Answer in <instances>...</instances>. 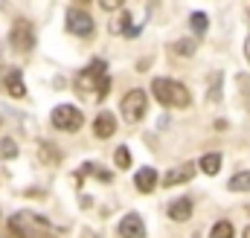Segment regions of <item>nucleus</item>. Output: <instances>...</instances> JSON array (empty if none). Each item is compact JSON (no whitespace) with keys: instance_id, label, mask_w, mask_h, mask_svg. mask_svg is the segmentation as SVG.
Segmentation results:
<instances>
[{"instance_id":"obj_8","label":"nucleus","mask_w":250,"mask_h":238,"mask_svg":"<svg viewBox=\"0 0 250 238\" xmlns=\"http://www.w3.org/2000/svg\"><path fill=\"white\" fill-rule=\"evenodd\" d=\"M117 230H120L123 238H146V224H143V218L137 212H128L123 221H120Z\"/></svg>"},{"instance_id":"obj_18","label":"nucleus","mask_w":250,"mask_h":238,"mask_svg":"<svg viewBox=\"0 0 250 238\" xmlns=\"http://www.w3.org/2000/svg\"><path fill=\"white\" fill-rule=\"evenodd\" d=\"M233 236H236V230H233L230 221H218V224L209 230V238H233Z\"/></svg>"},{"instance_id":"obj_21","label":"nucleus","mask_w":250,"mask_h":238,"mask_svg":"<svg viewBox=\"0 0 250 238\" xmlns=\"http://www.w3.org/2000/svg\"><path fill=\"white\" fill-rule=\"evenodd\" d=\"M128 26H131V15H128V12H123L117 20H111V26H108V29H111V32H125Z\"/></svg>"},{"instance_id":"obj_26","label":"nucleus","mask_w":250,"mask_h":238,"mask_svg":"<svg viewBox=\"0 0 250 238\" xmlns=\"http://www.w3.org/2000/svg\"><path fill=\"white\" fill-rule=\"evenodd\" d=\"M41 238H56V236H50V233H47V236H41Z\"/></svg>"},{"instance_id":"obj_24","label":"nucleus","mask_w":250,"mask_h":238,"mask_svg":"<svg viewBox=\"0 0 250 238\" xmlns=\"http://www.w3.org/2000/svg\"><path fill=\"white\" fill-rule=\"evenodd\" d=\"M245 53H248V59H250V38H248V47H245Z\"/></svg>"},{"instance_id":"obj_11","label":"nucleus","mask_w":250,"mask_h":238,"mask_svg":"<svg viewBox=\"0 0 250 238\" xmlns=\"http://www.w3.org/2000/svg\"><path fill=\"white\" fill-rule=\"evenodd\" d=\"M169 218L172 221H189L192 218V200L189 198H178L169 203Z\"/></svg>"},{"instance_id":"obj_17","label":"nucleus","mask_w":250,"mask_h":238,"mask_svg":"<svg viewBox=\"0 0 250 238\" xmlns=\"http://www.w3.org/2000/svg\"><path fill=\"white\" fill-rule=\"evenodd\" d=\"M18 157V145L12 137H3L0 139V160H15Z\"/></svg>"},{"instance_id":"obj_10","label":"nucleus","mask_w":250,"mask_h":238,"mask_svg":"<svg viewBox=\"0 0 250 238\" xmlns=\"http://www.w3.org/2000/svg\"><path fill=\"white\" fill-rule=\"evenodd\" d=\"M114 131H117V119H114V114H99V117H96V122H93V134H96L99 139L114 137Z\"/></svg>"},{"instance_id":"obj_14","label":"nucleus","mask_w":250,"mask_h":238,"mask_svg":"<svg viewBox=\"0 0 250 238\" xmlns=\"http://www.w3.org/2000/svg\"><path fill=\"white\" fill-rule=\"evenodd\" d=\"M201 172L209 175V178L218 175V172H221V154H215V151H212V154H204V157H201Z\"/></svg>"},{"instance_id":"obj_6","label":"nucleus","mask_w":250,"mask_h":238,"mask_svg":"<svg viewBox=\"0 0 250 238\" xmlns=\"http://www.w3.org/2000/svg\"><path fill=\"white\" fill-rule=\"evenodd\" d=\"M9 44L18 53H29L35 47V29H32V23L29 20H15V26L9 32Z\"/></svg>"},{"instance_id":"obj_4","label":"nucleus","mask_w":250,"mask_h":238,"mask_svg":"<svg viewBox=\"0 0 250 238\" xmlns=\"http://www.w3.org/2000/svg\"><path fill=\"white\" fill-rule=\"evenodd\" d=\"M64 26H67L70 35H79V38H90V35H93V18H90L84 9H79V6L67 9V15H64Z\"/></svg>"},{"instance_id":"obj_9","label":"nucleus","mask_w":250,"mask_h":238,"mask_svg":"<svg viewBox=\"0 0 250 238\" xmlns=\"http://www.w3.org/2000/svg\"><path fill=\"white\" fill-rule=\"evenodd\" d=\"M195 175V166L192 163H181V166H175V169H169L166 175H163V186H178V183H189Z\"/></svg>"},{"instance_id":"obj_22","label":"nucleus","mask_w":250,"mask_h":238,"mask_svg":"<svg viewBox=\"0 0 250 238\" xmlns=\"http://www.w3.org/2000/svg\"><path fill=\"white\" fill-rule=\"evenodd\" d=\"M117 166H120V169H128V166H131V154H128V148H117Z\"/></svg>"},{"instance_id":"obj_16","label":"nucleus","mask_w":250,"mask_h":238,"mask_svg":"<svg viewBox=\"0 0 250 238\" xmlns=\"http://www.w3.org/2000/svg\"><path fill=\"white\" fill-rule=\"evenodd\" d=\"M189 26H192V32H195V35H204V32H207V26H209V18H207L204 12H192Z\"/></svg>"},{"instance_id":"obj_19","label":"nucleus","mask_w":250,"mask_h":238,"mask_svg":"<svg viewBox=\"0 0 250 238\" xmlns=\"http://www.w3.org/2000/svg\"><path fill=\"white\" fill-rule=\"evenodd\" d=\"M195 47H198V44H195L192 38H184V41H175V44H172V53H175V56H192Z\"/></svg>"},{"instance_id":"obj_2","label":"nucleus","mask_w":250,"mask_h":238,"mask_svg":"<svg viewBox=\"0 0 250 238\" xmlns=\"http://www.w3.org/2000/svg\"><path fill=\"white\" fill-rule=\"evenodd\" d=\"M9 230H12L15 238H41L50 233V221L41 218L32 209H21V212H15L9 218Z\"/></svg>"},{"instance_id":"obj_13","label":"nucleus","mask_w":250,"mask_h":238,"mask_svg":"<svg viewBox=\"0 0 250 238\" xmlns=\"http://www.w3.org/2000/svg\"><path fill=\"white\" fill-rule=\"evenodd\" d=\"M6 90H9V96H15V99H21V96L26 93V84H23V79H21V70H9V73H6Z\"/></svg>"},{"instance_id":"obj_12","label":"nucleus","mask_w":250,"mask_h":238,"mask_svg":"<svg viewBox=\"0 0 250 238\" xmlns=\"http://www.w3.org/2000/svg\"><path fill=\"white\" fill-rule=\"evenodd\" d=\"M134 186H137L140 192H151V189L157 186V172H154L151 166H146V169H140V172L134 175Z\"/></svg>"},{"instance_id":"obj_27","label":"nucleus","mask_w":250,"mask_h":238,"mask_svg":"<svg viewBox=\"0 0 250 238\" xmlns=\"http://www.w3.org/2000/svg\"><path fill=\"white\" fill-rule=\"evenodd\" d=\"M79 3H87V0H79Z\"/></svg>"},{"instance_id":"obj_1","label":"nucleus","mask_w":250,"mask_h":238,"mask_svg":"<svg viewBox=\"0 0 250 238\" xmlns=\"http://www.w3.org/2000/svg\"><path fill=\"white\" fill-rule=\"evenodd\" d=\"M105 67H108V64L102 59L90 61V64L76 76V90H79L82 96H90V90H96V99H105L108 90H111V76H108Z\"/></svg>"},{"instance_id":"obj_3","label":"nucleus","mask_w":250,"mask_h":238,"mask_svg":"<svg viewBox=\"0 0 250 238\" xmlns=\"http://www.w3.org/2000/svg\"><path fill=\"white\" fill-rule=\"evenodd\" d=\"M151 90H154V99L166 108H189V102H192L189 90L175 79H154Z\"/></svg>"},{"instance_id":"obj_5","label":"nucleus","mask_w":250,"mask_h":238,"mask_svg":"<svg viewBox=\"0 0 250 238\" xmlns=\"http://www.w3.org/2000/svg\"><path fill=\"white\" fill-rule=\"evenodd\" d=\"M50 119H53V125H56L59 131H67V134H76V131L82 128V122H84L82 111L73 108V105H59Z\"/></svg>"},{"instance_id":"obj_25","label":"nucleus","mask_w":250,"mask_h":238,"mask_svg":"<svg viewBox=\"0 0 250 238\" xmlns=\"http://www.w3.org/2000/svg\"><path fill=\"white\" fill-rule=\"evenodd\" d=\"M245 238H250V227H248V230H245Z\"/></svg>"},{"instance_id":"obj_7","label":"nucleus","mask_w":250,"mask_h":238,"mask_svg":"<svg viewBox=\"0 0 250 238\" xmlns=\"http://www.w3.org/2000/svg\"><path fill=\"white\" fill-rule=\"evenodd\" d=\"M146 108H148V99H146L143 90H131V93H125L123 105H120L125 122H140V119L146 117Z\"/></svg>"},{"instance_id":"obj_15","label":"nucleus","mask_w":250,"mask_h":238,"mask_svg":"<svg viewBox=\"0 0 250 238\" xmlns=\"http://www.w3.org/2000/svg\"><path fill=\"white\" fill-rule=\"evenodd\" d=\"M227 189H230V192H248L250 189V172H239V175H233L230 183H227Z\"/></svg>"},{"instance_id":"obj_20","label":"nucleus","mask_w":250,"mask_h":238,"mask_svg":"<svg viewBox=\"0 0 250 238\" xmlns=\"http://www.w3.org/2000/svg\"><path fill=\"white\" fill-rule=\"evenodd\" d=\"M207 99H209V102H218V99H221V73H212V79H209V93H207Z\"/></svg>"},{"instance_id":"obj_23","label":"nucleus","mask_w":250,"mask_h":238,"mask_svg":"<svg viewBox=\"0 0 250 238\" xmlns=\"http://www.w3.org/2000/svg\"><path fill=\"white\" fill-rule=\"evenodd\" d=\"M125 0H99V6L105 9V12H114V9H123Z\"/></svg>"}]
</instances>
